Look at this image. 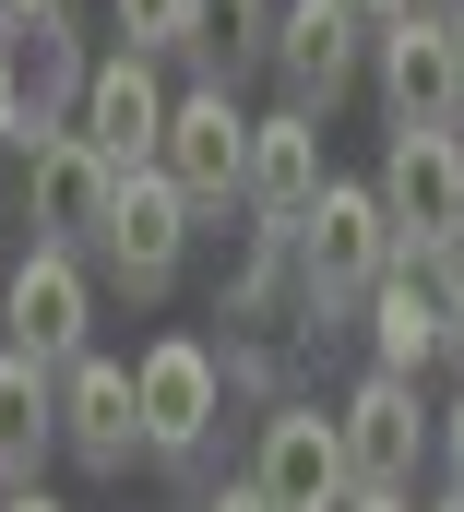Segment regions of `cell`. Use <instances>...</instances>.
<instances>
[{
    "label": "cell",
    "instance_id": "cell-1",
    "mask_svg": "<svg viewBox=\"0 0 464 512\" xmlns=\"http://www.w3.org/2000/svg\"><path fill=\"white\" fill-rule=\"evenodd\" d=\"M393 262H405V239H393L381 191L334 179V191L310 203V227H298V310L322 322V310H357V298H381V274H393Z\"/></svg>",
    "mask_w": 464,
    "mask_h": 512
},
{
    "label": "cell",
    "instance_id": "cell-2",
    "mask_svg": "<svg viewBox=\"0 0 464 512\" xmlns=\"http://www.w3.org/2000/svg\"><path fill=\"white\" fill-rule=\"evenodd\" d=\"M84 322H96V286H84V251H36L12 262V286H0V346L12 358H36V370H72L84 358Z\"/></svg>",
    "mask_w": 464,
    "mask_h": 512
},
{
    "label": "cell",
    "instance_id": "cell-3",
    "mask_svg": "<svg viewBox=\"0 0 464 512\" xmlns=\"http://www.w3.org/2000/svg\"><path fill=\"white\" fill-rule=\"evenodd\" d=\"M250 131H262V120H238L227 84H203V96H179V108H167V155H155V167L179 179V203H191V215H227L238 191H250Z\"/></svg>",
    "mask_w": 464,
    "mask_h": 512
},
{
    "label": "cell",
    "instance_id": "cell-4",
    "mask_svg": "<svg viewBox=\"0 0 464 512\" xmlns=\"http://www.w3.org/2000/svg\"><path fill=\"white\" fill-rule=\"evenodd\" d=\"M131 405H143V453L155 465H179V453H203V429H215V346H191V334H155L143 358H131Z\"/></svg>",
    "mask_w": 464,
    "mask_h": 512
},
{
    "label": "cell",
    "instance_id": "cell-5",
    "mask_svg": "<svg viewBox=\"0 0 464 512\" xmlns=\"http://www.w3.org/2000/svg\"><path fill=\"white\" fill-rule=\"evenodd\" d=\"M250 489L274 512H346L357 501V465H346V429L322 405H286L262 417V453H250Z\"/></svg>",
    "mask_w": 464,
    "mask_h": 512
},
{
    "label": "cell",
    "instance_id": "cell-6",
    "mask_svg": "<svg viewBox=\"0 0 464 512\" xmlns=\"http://www.w3.org/2000/svg\"><path fill=\"white\" fill-rule=\"evenodd\" d=\"M369 72L393 96V131H464V84H453V12H405L369 36Z\"/></svg>",
    "mask_w": 464,
    "mask_h": 512
},
{
    "label": "cell",
    "instance_id": "cell-7",
    "mask_svg": "<svg viewBox=\"0 0 464 512\" xmlns=\"http://www.w3.org/2000/svg\"><path fill=\"white\" fill-rule=\"evenodd\" d=\"M381 215H393L405 251L464 239V131H393V155H381Z\"/></svg>",
    "mask_w": 464,
    "mask_h": 512
},
{
    "label": "cell",
    "instance_id": "cell-8",
    "mask_svg": "<svg viewBox=\"0 0 464 512\" xmlns=\"http://www.w3.org/2000/svg\"><path fill=\"white\" fill-rule=\"evenodd\" d=\"M108 274L131 286V298H167L179 286V251H191V203H179V179L167 167H131L119 179V215H108Z\"/></svg>",
    "mask_w": 464,
    "mask_h": 512
},
{
    "label": "cell",
    "instance_id": "cell-9",
    "mask_svg": "<svg viewBox=\"0 0 464 512\" xmlns=\"http://www.w3.org/2000/svg\"><path fill=\"white\" fill-rule=\"evenodd\" d=\"M357 60H369V24H357L346 0H286L274 12V72H286V108H334L357 84Z\"/></svg>",
    "mask_w": 464,
    "mask_h": 512
},
{
    "label": "cell",
    "instance_id": "cell-10",
    "mask_svg": "<svg viewBox=\"0 0 464 512\" xmlns=\"http://www.w3.org/2000/svg\"><path fill=\"white\" fill-rule=\"evenodd\" d=\"M167 108H179V96H167V84H155V60H131V48H119V60H96V72H84V143L108 155L119 179L167 155Z\"/></svg>",
    "mask_w": 464,
    "mask_h": 512
},
{
    "label": "cell",
    "instance_id": "cell-11",
    "mask_svg": "<svg viewBox=\"0 0 464 512\" xmlns=\"http://www.w3.org/2000/svg\"><path fill=\"white\" fill-rule=\"evenodd\" d=\"M108 215H119V167L84 131H48V143H36V239H48V251H96Z\"/></svg>",
    "mask_w": 464,
    "mask_h": 512
},
{
    "label": "cell",
    "instance_id": "cell-12",
    "mask_svg": "<svg viewBox=\"0 0 464 512\" xmlns=\"http://www.w3.org/2000/svg\"><path fill=\"white\" fill-rule=\"evenodd\" d=\"M322 191H334V167H322V120H310V108H274V120L250 131V191H238V203H250L274 239H298Z\"/></svg>",
    "mask_w": 464,
    "mask_h": 512
},
{
    "label": "cell",
    "instance_id": "cell-13",
    "mask_svg": "<svg viewBox=\"0 0 464 512\" xmlns=\"http://www.w3.org/2000/svg\"><path fill=\"white\" fill-rule=\"evenodd\" d=\"M346 465L357 489H417V453H429V417H417V382H393V370H369V382L346 393Z\"/></svg>",
    "mask_w": 464,
    "mask_h": 512
},
{
    "label": "cell",
    "instance_id": "cell-14",
    "mask_svg": "<svg viewBox=\"0 0 464 512\" xmlns=\"http://www.w3.org/2000/svg\"><path fill=\"white\" fill-rule=\"evenodd\" d=\"M60 453H84V465H108V477L131 465V453H143V405H131V370H119V358H96V346L60 370Z\"/></svg>",
    "mask_w": 464,
    "mask_h": 512
},
{
    "label": "cell",
    "instance_id": "cell-15",
    "mask_svg": "<svg viewBox=\"0 0 464 512\" xmlns=\"http://www.w3.org/2000/svg\"><path fill=\"white\" fill-rule=\"evenodd\" d=\"M48 441H60V370H36V358H12V346H0V477H24V489H36Z\"/></svg>",
    "mask_w": 464,
    "mask_h": 512
},
{
    "label": "cell",
    "instance_id": "cell-16",
    "mask_svg": "<svg viewBox=\"0 0 464 512\" xmlns=\"http://www.w3.org/2000/svg\"><path fill=\"white\" fill-rule=\"evenodd\" d=\"M369 346H381L393 382H417V370L441 358V298H417L405 274H381V298H369Z\"/></svg>",
    "mask_w": 464,
    "mask_h": 512
},
{
    "label": "cell",
    "instance_id": "cell-17",
    "mask_svg": "<svg viewBox=\"0 0 464 512\" xmlns=\"http://www.w3.org/2000/svg\"><path fill=\"white\" fill-rule=\"evenodd\" d=\"M203 60H227V72H250V60H274V12L262 0H203V36H191Z\"/></svg>",
    "mask_w": 464,
    "mask_h": 512
},
{
    "label": "cell",
    "instance_id": "cell-18",
    "mask_svg": "<svg viewBox=\"0 0 464 512\" xmlns=\"http://www.w3.org/2000/svg\"><path fill=\"white\" fill-rule=\"evenodd\" d=\"M119 36H131V60H155V48H191L203 36V0H108Z\"/></svg>",
    "mask_w": 464,
    "mask_h": 512
},
{
    "label": "cell",
    "instance_id": "cell-19",
    "mask_svg": "<svg viewBox=\"0 0 464 512\" xmlns=\"http://www.w3.org/2000/svg\"><path fill=\"white\" fill-rule=\"evenodd\" d=\"M0 143H24V72H12V48H0Z\"/></svg>",
    "mask_w": 464,
    "mask_h": 512
},
{
    "label": "cell",
    "instance_id": "cell-20",
    "mask_svg": "<svg viewBox=\"0 0 464 512\" xmlns=\"http://www.w3.org/2000/svg\"><path fill=\"white\" fill-rule=\"evenodd\" d=\"M441 477H453V501H464V393H453V417H441Z\"/></svg>",
    "mask_w": 464,
    "mask_h": 512
},
{
    "label": "cell",
    "instance_id": "cell-21",
    "mask_svg": "<svg viewBox=\"0 0 464 512\" xmlns=\"http://www.w3.org/2000/svg\"><path fill=\"white\" fill-rule=\"evenodd\" d=\"M0 24H36V36H60V0H0Z\"/></svg>",
    "mask_w": 464,
    "mask_h": 512
},
{
    "label": "cell",
    "instance_id": "cell-22",
    "mask_svg": "<svg viewBox=\"0 0 464 512\" xmlns=\"http://www.w3.org/2000/svg\"><path fill=\"white\" fill-rule=\"evenodd\" d=\"M441 358H464V274H453V298H441Z\"/></svg>",
    "mask_w": 464,
    "mask_h": 512
},
{
    "label": "cell",
    "instance_id": "cell-23",
    "mask_svg": "<svg viewBox=\"0 0 464 512\" xmlns=\"http://www.w3.org/2000/svg\"><path fill=\"white\" fill-rule=\"evenodd\" d=\"M357 24H405V12H429V0H346Z\"/></svg>",
    "mask_w": 464,
    "mask_h": 512
},
{
    "label": "cell",
    "instance_id": "cell-24",
    "mask_svg": "<svg viewBox=\"0 0 464 512\" xmlns=\"http://www.w3.org/2000/svg\"><path fill=\"white\" fill-rule=\"evenodd\" d=\"M346 512H417V501H405V489H357Z\"/></svg>",
    "mask_w": 464,
    "mask_h": 512
},
{
    "label": "cell",
    "instance_id": "cell-25",
    "mask_svg": "<svg viewBox=\"0 0 464 512\" xmlns=\"http://www.w3.org/2000/svg\"><path fill=\"white\" fill-rule=\"evenodd\" d=\"M203 512H274V501H262V489H227V501H203Z\"/></svg>",
    "mask_w": 464,
    "mask_h": 512
},
{
    "label": "cell",
    "instance_id": "cell-26",
    "mask_svg": "<svg viewBox=\"0 0 464 512\" xmlns=\"http://www.w3.org/2000/svg\"><path fill=\"white\" fill-rule=\"evenodd\" d=\"M12 512H60V501H48V489H12Z\"/></svg>",
    "mask_w": 464,
    "mask_h": 512
},
{
    "label": "cell",
    "instance_id": "cell-27",
    "mask_svg": "<svg viewBox=\"0 0 464 512\" xmlns=\"http://www.w3.org/2000/svg\"><path fill=\"white\" fill-rule=\"evenodd\" d=\"M453 84H464V12H453Z\"/></svg>",
    "mask_w": 464,
    "mask_h": 512
},
{
    "label": "cell",
    "instance_id": "cell-28",
    "mask_svg": "<svg viewBox=\"0 0 464 512\" xmlns=\"http://www.w3.org/2000/svg\"><path fill=\"white\" fill-rule=\"evenodd\" d=\"M429 12H464V0H429Z\"/></svg>",
    "mask_w": 464,
    "mask_h": 512
},
{
    "label": "cell",
    "instance_id": "cell-29",
    "mask_svg": "<svg viewBox=\"0 0 464 512\" xmlns=\"http://www.w3.org/2000/svg\"><path fill=\"white\" fill-rule=\"evenodd\" d=\"M0 512H12V477H0Z\"/></svg>",
    "mask_w": 464,
    "mask_h": 512
},
{
    "label": "cell",
    "instance_id": "cell-30",
    "mask_svg": "<svg viewBox=\"0 0 464 512\" xmlns=\"http://www.w3.org/2000/svg\"><path fill=\"white\" fill-rule=\"evenodd\" d=\"M441 512H464V501H441Z\"/></svg>",
    "mask_w": 464,
    "mask_h": 512
}]
</instances>
